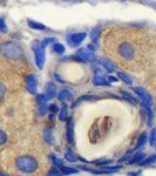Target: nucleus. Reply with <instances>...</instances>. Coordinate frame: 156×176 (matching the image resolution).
Here are the masks:
<instances>
[{"label":"nucleus","mask_w":156,"mask_h":176,"mask_svg":"<svg viewBox=\"0 0 156 176\" xmlns=\"http://www.w3.org/2000/svg\"><path fill=\"white\" fill-rule=\"evenodd\" d=\"M75 134L78 150L88 158L99 156L104 149L109 148L113 155H121L134 142L136 136L138 113L129 106L109 102V108L100 111L94 106L87 114L85 111H76Z\"/></svg>","instance_id":"1"},{"label":"nucleus","mask_w":156,"mask_h":176,"mask_svg":"<svg viewBox=\"0 0 156 176\" xmlns=\"http://www.w3.org/2000/svg\"><path fill=\"white\" fill-rule=\"evenodd\" d=\"M142 29L117 28L104 44V52L120 68L136 79L148 73L143 85L156 99V35Z\"/></svg>","instance_id":"2"},{"label":"nucleus","mask_w":156,"mask_h":176,"mask_svg":"<svg viewBox=\"0 0 156 176\" xmlns=\"http://www.w3.org/2000/svg\"><path fill=\"white\" fill-rule=\"evenodd\" d=\"M0 51L1 53L11 60H19L22 58V49L18 44H14L11 41H7L0 45Z\"/></svg>","instance_id":"3"},{"label":"nucleus","mask_w":156,"mask_h":176,"mask_svg":"<svg viewBox=\"0 0 156 176\" xmlns=\"http://www.w3.org/2000/svg\"><path fill=\"white\" fill-rule=\"evenodd\" d=\"M33 51H34V54H35V61L39 66L40 68L44 66V61H45V51H44V46L40 45L38 41L33 42Z\"/></svg>","instance_id":"4"},{"label":"nucleus","mask_w":156,"mask_h":176,"mask_svg":"<svg viewBox=\"0 0 156 176\" xmlns=\"http://www.w3.org/2000/svg\"><path fill=\"white\" fill-rule=\"evenodd\" d=\"M86 38V33H74V34H71L68 38H67V41L69 42V45L73 46V47H76L79 44H81Z\"/></svg>","instance_id":"5"},{"label":"nucleus","mask_w":156,"mask_h":176,"mask_svg":"<svg viewBox=\"0 0 156 176\" xmlns=\"http://www.w3.org/2000/svg\"><path fill=\"white\" fill-rule=\"evenodd\" d=\"M25 85H26L27 91L29 93L35 92V79L33 75H26L25 76Z\"/></svg>","instance_id":"6"},{"label":"nucleus","mask_w":156,"mask_h":176,"mask_svg":"<svg viewBox=\"0 0 156 176\" xmlns=\"http://www.w3.org/2000/svg\"><path fill=\"white\" fill-rule=\"evenodd\" d=\"M57 88L53 84H47L46 85V91H45V98L46 99H53L57 94Z\"/></svg>","instance_id":"7"},{"label":"nucleus","mask_w":156,"mask_h":176,"mask_svg":"<svg viewBox=\"0 0 156 176\" xmlns=\"http://www.w3.org/2000/svg\"><path fill=\"white\" fill-rule=\"evenodd\" d=\"M135 92H136L137 95H140V98L143 99L146 102H148V104H151V101H150V96L149 94L147 93V92L144 91V89H142L141 87H136L135 88Z\"/></svg>","instance_id":"8"},{"label":"nucleus","mask_w":156,"mask_h":176,"mask_svg":"<svg viewBox=\"0 0 156 176\" xmlns=\"http://www.w3.org/2000/svg\"><path fill=\"white\" fill-rule=\"evenodd\" d=\"M78 54L81 57V60H82V61H86V60L94 61V57H93V54H92V53H88L86 49H81V51H79Z\"/></svg>","instance_id":"9"},{"label":"nucleus","mask_w":156,"mask_h":176,"mask_svg":"<svg viewBox=\"0 0 156 176\" xmlns=\"http://www.w3.org/2000/svg\"><path fill=\"white\" fill-rule=\"evenodd\" d=\"M59 99L61 101H67V100H72V94L68 91H62L59 95Z\"/></svg>","instance_id":"10"},{"label":"nucleus","mask_w":156,"mask_h":176,"mask_svg":"<svg viewBox=\"0 0 156 176\" xmlns=\"http://www.w3.org/2000/svg\"><path fill=\"white\" fill-rule=\"evenodd\" d=\"M6 93H7V88L6 86H5V84L4 82H1L0 81V102L5 99V96H6Z\"/></svg>","instance_id":"11"},{"label":"nucleus","mask_w":156,"mask_h":176,"mask_svg":"<svg viewBox=\"0 0 156 176\" xmlns=\"http://www.w3.org/2000/svg\"><path fill=\"white\" fill-rule=\"evenodd\" d=\"M28 25L32 27V28H35V29H45V28H46L42 24L35 22V21H32V20H28Z\"/></svg>","instance_id":"12"},{"label":"nucleus","mask_w":156,"mask_h":176,"mask_svg":"<svg viewBox=\"0 0 156 176\" xmlns=\"http://www.w3.org/2000/svg\"><path fill=\"white\" fill-rule=\"evenodd\" d=\"M53 51L55 53H64L65 52V47H64V45H61V44H54L53 45Z\"/></svg>","instance_id":"13"},{"label":"nucleus","mask_w":156,"mask_h":176,"mask_svg":"<svg viewBox=\"0 0 156 176\" xmlns=\"http://www.w3.org/2000/svg\"><path fill=\"white\" fill-rule=\"evenodd\" d=\"M117 75H119V78L120 79H122L126 84H129V85L131 84V78L128 76L126 73H117Z\"/></svg>","instance_id":"14"},{"label":"nucleus","mask_w":156,"mask_h":176,"mask_svg":"<svg viewBox=\"0 0 156 176\" xmlns=\"http://www.w3.org/2000/svg\"><path fill=\"white\" fill-rule=\"evenodd\" d=\"M99 33H100V29H99L98 27H96V28H94V29L92 31V33H91V39L93 40V41H95V42H96V40H98Z\"/></svg>","instance_id":"15"},{"label":"nucleus","mask_w":156,"mask_h":176,"mask_svg":"<svg viewBox=\"0 0 156 176\" xmlns=\"http://www.w3.org/2000/svg\"><path fill=\"white\" fill-rule=\"evenodd\" d=\"M94 84L95 85H107V81L102 76H95L94 78Z\"/></svg>","instance_id":"16"},{"label":"nucleus","mask_w":156,"mask_h":176,"mask_svg":"<svg viewBox=\"0 0 156 176\" xmlns=\"http://www.w3.org/2000/svg\"><path fill=\"white\" fill-rule=\"evenodd\" d=\"M138 140V142H137V148H140L141 146H143V143L147 141V134L146 133H143L142 135L140 136V139H137Z\"/></svg>","instance_id":"17"},{"label":"nucleus","mask_w":156,"mask_h":176,"mask_svg":"<svg viewBox=\"0 0 156 176\" xmlns=\"http://www.w3.org/2000/svg\"><path fill=\"white\" fill-rule=\"evenodd\" d=\"M0 32L1 33H6L7 32V26L5 19L4 18H0Z\"/></svg>","instance_id":"18"},{"label":"nucleus","mask_w":156,"mask_h":176,"mask_svg":"<svg viewBox=\"0 0 156 176\" xmlns=\"http://www.w3.org/2000/svg\"><path fill=\"white\" fill-rule=\"evenodd\" d=\"M65 157L68 160V161H72V162H75V161H76V157L74 156L71 151H67V153L65 154Z\"/></svg>","instance_id":"19"},{"label":"nucleus","mask_w":156,"mask_h":176,"mask_svg":"<svg viewBox=\"0 0 156 176\" xmlns=\"http://www.w3.org/2000/svg\"><path fill=\"white\" fill-rule=\"evenodd\" d=\"M61 170H62V173L64 174H74V173H76V170L75 169H71V168H67V167H61Z\"/></svg>","instance_id":"20"},{"label":"nucleus","mask_w":156,"mask_h":176,"mask_svg":"<svg viewBox=\"0 0 156 176\" xmlns=\"http://www.w3.org/2000/svg\"><path fill=\"white\" fill-rule=\"evenodd\" d=\"M156 160V155H151L149 158H146L144 161H143L141 164H150V163H153L154 161Z\"/></svg>","instance_id":"21"},{"label":"nucleus","mask_w":156,"mask_h":176,"mask_svg":"<svg viewBox=\"0 0 156 176\" xmlns=\"http://www.w3.org/2000/svg\"><path fill=\"white\" fill-rule=\"evenodd\" d=\"M66 117H67V111H66V107L64 106V108H62V109H61V111H60L59 119H60V120H65Z\"/></svg>","instance_id":"22"},{"label":"nucleus","mask_w":156,"mask_h":176,"mask_svg":"<svg viewBox=\"0 0 156 176\" xmlns=\"http://www.w3.org/2000/svg\"><path fill=\"white\" fill-rule=\"evenodd\" d=\"M102 66H103L107 71H109V72H113V69H114V68H113V66H111V64H108L107 61H102Z\"/></svg>","instance_id":"23"},{"label":"nucleus","mask_w":156,"mask_h":176,"mask_svg":"<svg viewBox=\"0 0 156 176\" xmlns=\"http://www.w3.org/2000/svg\"><path fill=\"white\" fill-rule=\"evenodd\" d=\"M143 156H144L143 154H138V155H136V156H135V158H134L133 161H134V162H140V161L143 158Z\"/></svg>","instance_id":"24"},{"label":"nucleus","mask_w":156,"mask_h":176,"mask_svg":"<svg viewBox=\"0 0 156 176\" xmlns=\"http://www.w3.org/2000/svg\"><path fill=\"white\" fill-rule=\"evenodd\" d=\"M155 136H156V131H151V137H150V143L153 144L154 141H155Z\"/></svg>","instance_id":"25"}]
</instances>
